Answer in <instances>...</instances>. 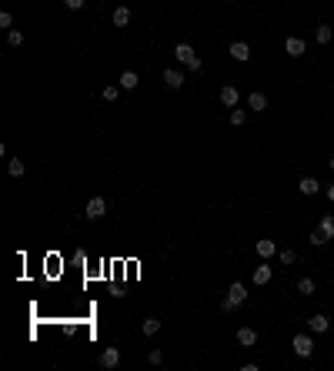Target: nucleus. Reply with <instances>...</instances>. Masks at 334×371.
<instances>
[{
    "label": "nucleus",
    "mask_w": 334,
    "mask_h": 371,
    "mask_svg": "<svg viewBox=\"0 0 334 371\" xmlns=\"http://www.w3.org/2000/svg\"><path fill=\"white\" fill-rule=\"evenodd\" d=\"M174 57L187 67V71H201V67H204V64H201V57H197V50H194L191 44H184V41L174 47Z\"/></svg>",
    "instance_id": "f257e3e1"
},
{
    "label": "nucleus",
    "mask_w": 334,
    "mask_h": 371,
    "mask_svg": "<svg viewBox=\"0 0 334 371\" xmlns=\"http://www.w3.org/2000/svg\"><path fill=\"white\" fill-rule=\"evenodd\" d=\"M244 301H247V288H244V284H241V281H234L221 308H224V311H234V308H241V305H244Z\"/></svg>",
    "instance_id": "f03ea898"
},
{
    "label": "nucleus",
    "mask_w": 334,
    "mask_h": 371,
    "mask_svg": "<svg viewBox=\"0 0 334 371\" xmlns=\"http://www.w3.org/2000/svg\"><path fill=\"white\" fill-rule=\"evenodd\" d=\"M291 348H294L297 358H311V355H314V341H311L308 334H297V338L291 341Z\"/></svg>",
    "instance_id": "7ed1b4c3"
},
{
    "label": "nucleus",
    "mask_w": 334,
    "mask_h": 371,
    "mask_svg": "<svg viewBox=\"0 0 334 371\" xmlns=\"http://www.w3.org/2000/svg\"><path fill=\"white\" fill-rule=\"evenodd\" d=\"M84 214H87L90 221H101L104 214H107V201H104V197H90L87 208H84Z\"/></svg>",
    "instance_id": "20e7f679"
},
{
    "label": "nucleus",
    "mask_w": 334,
    "mask_h": 371,
    "mask_svg": "<svg viewBox=\"0 0 334 371\" xmlns=\"http://www.w3.org/2000/svg\"><path fill=\"white\" fill-rule=\"evenodd\" d=\"M97 361H101V368H117V364H120V351H117V348H104Z\"/></svg>",
    "instance_id": "39448f33"
},
{
    "label": "nucleus",
    "mask_w": 334,
    "mask_h": 371,
    "mask_svg": "<svg viewBox=\"0 0 334 371\" xmlns=\"http://www.w3.org/2000/svg\"><path fill=\"white\" fill-rule=\"evenodd\" d=\"M238 100H241V90L234 87V84L221 87V104H224V107H238Z\"/></svg>",
    "instance_id": "423d86ee"
},
{
    "label": "nucleus",
    "mask_w": 334,
    "mask_h": 371,
    "mask_svg": "<svg viewBox=\"0 0 334 371\" xmlns=\"http://www.w3.org/2000/svg\"><path fill=\"white\" fill-rule=\"evenodd\" d=\"M254 251L261 254V261H268V258H274V254H278V244H274V241H268V238H261V241L254 244Z\"/></svg>",
    "instance_id": "0eeeda50"
},
{
    "label": "nucleus",
    "mask_w": 334,
    "mask_h": 371,
    "mask_svg": "<svg viewBox=\"0 0 334 371\" xmlns=\"http://www.w3.org/2000/svg\"><path fill=\"white\" fill-rule=\"evenodd\" d=\"M284 50H287V57H301L304 50H308V44H304L301 37H287V41H284Z\"/></svg>",
    "instance_id": "6e6552de"
},
{
    "label": "nucleus",
    "mask_w": 334,
    "mask_h": 371,
    "mask_svg": "<svg viewBox=\"0 0 334 371\" xmlns=\"http://www.w3.org/2000/svg\"><path fill=\"white\" fill-rule=\"evenodd\" d=\"M308 328L314 331V334H324V331L331 328V321H327V315H311L308 318Z\"/></svg>",
    "instance_id": "1a4fd4ad"
},
{
    "label": "nucleus",
    "mask_w": 334,
    "mask_h": 371,
    "mask_svg": "<svg viewBox=\"0 0 334 371\" xmlns=\"http://www.w3.org/2000/svg\"><path fill=\"white\" fill-rule=\"evenodd\" d=\"M164 84H167L171 90L184 87V74H181V71H174V67H167V71H164Z\"/></svg>",
    "instance_id": "9d476101"
},
{
    "label": "nucleus",
    "mask_w": 334,
    "mask_h": 371,
    "mask_svg": "<svg viewBox=\"0 0 334 371\" xmlns=\"http://www.w3.org/2000/svg\"><path fill=\"white\" fill-rule=\"evenodd\" d=\"M297 191H301L304 197H314V194L321 191V184H318V178H301V184H297Z\"/></svg>",
    "instance_id": "9b49d317"
},
{
    "label": "nucleus",
    "mask_w": 334,
    "mask_h": 371,
    "mask_svg": "<svg viewBox=\"0 0 334 371\" xmlns=\"http://www.w3.org/2000/svg\"><path fill=\"white\" fill-rule=\"evenodd\" d=\"M231 57L238 60V64H244L247 57H251V47H247L244 41H234V44H231Z\"/></svg>",
    "instance_id": "f8f14e48"
},
{
    "label": "nucleus",
    "mask_w": 334,
    "mask_h": 371,
    "mask_svg": "<svg viewBox=\"0 0 334 371\" xmlns=\"http://www.w3.org/2000/svg\"><path fill=\"white\" fill-rule=\"evenodd\" d=\"M257 341V331L254 328H238V345L241 348H251Z\"/></svg>",
    "instance_id": "ddd939ff"
},
{
    "label": "nucleus",
    "mask_w": 334,
    "mask_h": 371,
    "mask_svg": "<svg viewBox=\"0 0 334 371\" xmlns=\"http://www.w3.org/2000/svg\"><path fill=\"white\" fill-rule=\"evenodd\" d=\"M247 107H251V111H257V114H261V111H268V97H264L261 90H254V94L247 97Z\"/></svg>",
    "instance_id": "4468645a"
},
{
    "label": "nucleus",
    "mask_w": 334,
    "mask_h": 371,
    "mask_svg": "<svg viewBox=\"0 0 334 371\" xmlns=\"http://www.w3.org/2000/svg\"><path fill=\"white\" fill-rule=\"evenodd\" d=\"M318 231L324 234L327 241H334V214H321V224H318Z\"/></svg>",
    "instance_id": "2eb2a0df"
},
{
    "label": "nucleus",
    "mask_w": 334,
    "mask_h": 371,
    "mask_svg": "<svg viewBox=\"0 0 334 371\" xmlns=\"http://www.w3.org/2000/svg\"><path fill=\"white\" fill-rule=\"evenodd\" d=\"M130 17H134V14H130V7H117L111 20H114V27H127V24H130Z\"/></svg>",
    "instance_id": "dca6fc26"
},
{
    "label": "nucleus",
    "mask_w": 334,
    "mask_h": 371,
    "mask_svg": "<svg viewBox=\"0 0 334 371\" xmlns=\"http://www.w3.org/2000/svg\"><path fill=\"white\" fill-rule=\"evenodd\" d=\"M271 275H274V271H271V267L261 261V267H254V275H251V281H254V284H268V281H271Z\"/></svg>",
    "instance_id": "f3484780"
},
{
    "label": "nucleus",
    "mask_w": 334,
    "mask_h": 371,
    "mask_svg": "<svg viewBox=\"0 0 334 371\" xmlns=\"http://www.w3.org/2000/svg\"><path fill=\"white\" fill-rule=\"evenodd\" d=\"M117 84H120L124 90H134L137 84H141V77H137L134 71H124V74H120V81H117Z\"/></svg>",
    "instance_id": "a211bd4d"
},
{
    "label": "nucleus",
    "mask_w": 334,
    "mask_h": 371,
    "mask_svg": "<svg viewBox=\"0 0 334 371\" xmlns=\"http://www.w3.org/2000/svg\"><path fill=\"white\" fill-rule=\"evenodd\" d=\"M7 171H10V178H24L27 164L20 161V157H10V161H7Z\"/></svg>",
    "instance_id": "6ab92c4d"
},
{
    "label": "nucleus",
    "mask_w": 334,
    "mask_h": 371,
    "mask_svg": "<svg viewBox=\"0 0 334 371\" xmlns=\"http://www.w3.org/2000/svg\"><path fill=\"white\" fill-rule=\"evenodd\" d=\"M331 37H334V30L327 24H318V30H314V41L318 44H331Z\"/></svg>",
    "instance_id": "aec40b11"
},
{
    "label": "nucleus",
    "mask_w": 334,
    "mask_h": 371,
    "mask_svg": "<svg viewBox=\"0 0 334 371\" xmlns=\"http://www.w3.org/2000/svg\"><path fill=\"white\" fill-rule=\"evenodd\" d=\"M141 331H144V334H147V338H154V334H157V331H160V321H157V318H144Z\"/></svg>",
    "instance_id": "412c9836"
},
{
    "label": "nucleus",
    "mask_w": 334,
    "mask_h": 371,
    "mask_svg": "<svg viewBox=\"0 0 334 371\" xmlns=\"http://www.w3.org/2000/svg\"><path fill=\"white\" fill-rule=\"evenodd\" d=\"M117 94H120V84H107V87L101 90V97H104V100H117Z\"/></svg>",
    "instance_id": "4be33fe9"
},
{
    "label": "nucleus",
    "mask_w": 334,
    "mask_h": 371,
    "mask_svg": "<svg viewBox=\"0 0 334 371\" xmlns=\"http://www.w3.org/2000/svg\"><path fill=\"white\" fill-rule=\"evenodd\" d=\"M244 121H247V114L241 111V107H231V127H241Z\"/></svg>",
    "instance_id": "5701e85b"
},
{
    "label": "nucleus",
    "mask_w": 334,
    "mask_h": 371,
    "mask_svg": "<svg viewBox=\"0 0 334 371\" xmlns=\"http://www.w3.org/2000/svg\"><path fill=\"white\" fill-rule=\"evenodd\" d=\"M278 258H281V264H297V254L291 248H284V251H278Z\"/></svg>",
    "instance_id": "b1692460"
},
{
    "label": "nucleus",
    "mask_w": 334,
    "mask_h": 371,
    "mask_svg": "<svg viewBox=\"0 0 334 371\" xmlns=\"http://www.w3.org/2000/svg\"><path fill=\"white\" fill-rule=\"evenodd\" d=\"M7 44L10 47H20L24 44V30H7Z\"/></svg>",
    "instance_id": "393cba45"
},
{
    "label": "nucleus",
    "mask_w": 334,
    "mask_h": 371,
    "mask_svg": "<svg viewBox=\"0 0 334 371\" xmlns=\"http://www.w3.org/2000/svg\"><path fill=\"white\" fill-rule=\"evenodd\" d=\"M297 291H301V294H314V278H301V281H297Z\"/></svg>",
    "instance_id": "a878e982"
},
{
    "label": "nucleus",
    "mask_w": 334,
    "mask_h": 371,
    "mask_svg": "<svg viewBox=\"0 0 334 371\" xmlns=\"http://www.w3.org/2000/svg\"><path fill=\"white\" fill-rule=\"evenodd\" d=\"M0 27H4V30H10V27H14V17H10L7 10H4V14H0Z\"/></svg>",
    "instance_id": "bb28decb"
},
{
    "label": "nucleus",
    "mask_w": 334,
    "mask_h": 371,
    "mask_svg": "<svg viewBox=\"0 0 334 371\" xmlns=\"http://www.w3.org/2000/svg\"><path fill=\"white\" fill-rule=\"evenodd\" d=\"M311 244H318V248H321V244H327V238L321 231H311Z\"/></svg>",
    "instance_id": "cd10ccee"
},
{
    "label": "nucleus",
    "mask_w": 334,
    "mask_h": 371,
    "mask_svg": "<svg viewBox=\"0 0 334 371\" xmlns=\"http://www.w3.org/2000/svg\"><path fill=\"white\" fill-rule=\"evenodd\" d=\"M147 361H151V364H160V361H164V355H160L157 348H154V351H147Z\"/></svg>",
    "instance_id": "c85d7f7f"
},
{
    "label": "nucleus",
    "mask_w": 334,
    "mask_h": 371,
    "mask_svg": "<svg viewBox=\"0 0 334 371\" xmlns=\"http://www.w3.org/2000/svg\"><path fill=\"white\" fill-rule=\"evenodd\" d=\"M84 4H87V0H64V7H67V10H80Z\"/></svg>",
    "instance_id": "c756f323"
},
{
    "label": "nucleus",
    "mask_w": 334,
    "mask_h": 371,
    "mask_svg": "<svg viewBox=\"0 0 334 371\" xmlns=\"http://www.w3.org/2000/svg\"><path fill=\"white\" fill-rule=\"evenodd\" d=\"M327 201H334V184H331V187H327Z\"/></svg>",
    "instance_id": "7c9ffc66"
},
{
    "label": "nucleus",
    "mask_w": 334,
    "mask_h": 371,
    "mask_svg": "<svg viewBox=\"0 0 334 371\" xmlns=\"http://www.w3.org/2000/svg\"><path fill=\"white\" fill-rule=\"evenodd\" d=\"M327 164H331V171H334V157H331V161H327Z\"/></svg>",
    "instance_id": "2f4dec72"
}]
</instances>
